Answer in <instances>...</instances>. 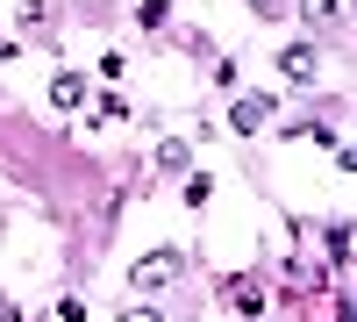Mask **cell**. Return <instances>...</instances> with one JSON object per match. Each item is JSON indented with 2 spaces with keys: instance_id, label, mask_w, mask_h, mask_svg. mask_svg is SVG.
Listing matches in <instances>:
<instances>
[{
  "instance_id": "cell-1",
  "label": "cell",
  "mask_w": 357,
  "mask_h": 322,
  "mask_svg": "<svg viewBox=\"0 0 357 322\" xmlns=\"http://www.w3.org/2000/svg\"><path fill=\"white\" fill-rule=\"evenodd\" d=\"M178 279V251H151V258H136V272H129V286H143V294H151V286H172Z\"/></svg>"
},
{
  "instance_id": "cell-2",
  "label": "cell",
  "mask_w": 357,
  "mask_h": 322,
  "mask_svg": "<svg viewBox=\"0 0 357 322\" xmlns=\"http://www.w3.org/2000/svg\"><path fill=\"white\" fill-rule=\"evenodd\" d=\"M279 72H286V79H314V50H307V43L279 50Z\"/></svg>"
},
{
  "instance_id": "cell-3",
  "label": "cell",
  "mask_w": 357,
  "mask_h": 322,
  "mask_svg": "<svg viewBox=\"0 0 357 322\" xmlns=\"http://www.w3.org/2000/svg\"><path fill=\"white\" fill-rule=\"evenodd\" d=\"M264 115H272V101H264V94H243V101H236V129H264Z\"/></svg>"
},
{
  "instance_id": "cell-4",
  "label": "cell",
  "mask_w": 357,
  "mask_h": 322,
  "mask_svg": "<svg viewBox=\"0 0 357 322\" xmlns=\"http://www.w3.org/2000/svg\"><path fill=\"white\" fill-rule=\"evenodd\" d=\"M79 94H86V86H79V79H72V72H57V86H50V101H57V108H72V101H79Z\"/></svg>"
},
{
  "instance_id": "cell-5",
  "label": "cell",
  "mask_w": 357,
  "mask_h": 322,
  "mask_svg": "<svg viewBox=\"0 0 357 322\" xmlns=\"http://www.w3.org/2000/svg\"><path fill=\"white\" fill-rule=\"evenodd\" d=\"M250 8H257V15H279V0H250Z\"/></svg>"
},
{
  "instance_id": "cell-6",
  "label": "cell",
  "mask_w": 357,
  "mask_h": 322,
  "mask_svg": "<svg viewBox=\"0 0 357 322\" xmlns=\"http://www.w3.org/2000/svg\"><path fill=\"white\" fill-rule=\"evenodd\" d=\"M122 322H158V315H122Z\"/></svg>"
}]
</instances>
